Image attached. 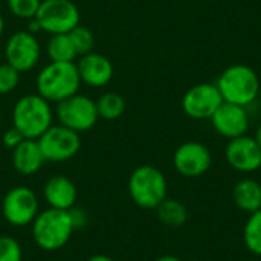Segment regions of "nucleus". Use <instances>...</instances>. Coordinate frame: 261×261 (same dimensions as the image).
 <instances>
[{"mask_svg": "<svg viewBox=\"0 0 261 261\" xmlns=\"http://www.w3.org/2000/svg\"><path fill=\"white\" fill-rule=\"evenodd\" d=\"M11 151H12L11 154L12 167L17 173L23 176L35 174L46 162L37 139H24L20 145H17Z\"/></svg>", "mask_w": 261, "mask_h": 261, "instance_id": "f3484780", "label": "nucleus"}, {"mask_svg": "<svg viewBox=\"0 0 261 261\" xmlns=\"http://www.w3.org/2000/svg\"><path fill=\"white\" fill-rule=\"evenodd\" d=\"M168 184L164 173L153 165H141L128 177V194L144 210H156L167 197Z\"/></svg>", "mask_w": 261, "mask_h": 261, "instance_id": "39448f33", "label": "nucleus"}, {"mask_svg": "<svg viewBox=\"0 0 261 261\" xmlns=\"http://www.w3.org/2000/svg\"><path fill=\"white\" fill-rule=\"evenodd\" d=\"M40 43L35 35L28 31H18L12 34L5 46L6 63L15 67L20 73L35 67L40 60Z\"/></svg>", "mask_w": 261, "mask_h": 261, "instance_id": "9d476101", "label": "nucleus"}, {"mask_svg": "<svg viewBox=\"0 0 261 261\" xmlns=\"http://www.w3.org/2000/svg\"><path fill=\"white\" fill-rule=\"evenodd\" d=\"M20 81V72L11 64H0V95L11 93L15 90Z\"/></svg>", "mask_w": 261, "mask_h": 261, "instance_id": "a878e982", "label": "nucleus"}, {"mask_svg": "<svg viewBox=\"0 0 261 261\" xmlns=\"http://www.w3.org/2000/svg\"><path fill=\"white\" fill-rule=\"evenodd\" d=\"M37 141L44 159L49 162H66L76 156L81 148L80 133L61 124H52Z\"/></svg>", "mask_w": 261, "mask_h": 261, "instance_id": "6e6552de", "label": "nucleus"}, {"mask_svg": "<svg viewBox=\"0 0 261 261\" xmlns=\"http://www.w3.org/2000/svg\"><path fill=\"white\" fill-rule=\"evenodd\" d=\"M156 261H182L180 258H177V257H174V255H162V257H159Z\"/></svg>", "mask_w": 261, "mask_h": 261, "instance_id": "c756f323", "label": "nucleus"}, {"mask_svg": "<svg viewBox=\"0 0 261 261\" xmlns=\"http://www.w3.org/2000/svg\"><path fill=\"white\" fill-rule=\"evenodd\" d=\"M225 158L229 167L240 173H254L261 168V147L255 138L246 135L229 139Z\"/></svg>", "mask_w": 261, "mask_h": 261, "instance_id": "ddd939ff", "label": "nucleus"}, {"mask_svg": "<svg viewBox=\"0 0 261 261\" xmlns=\"http://www.w3.org/2000/svg\"><path fill=\"white\" fill-rule=\"evenodd\" d=\"M243 242L248 251L261 257V210L249 214L243 228Z\"/></svg>", "mask_w": 261, "mask_h": 261, "instance_id": "4be33fe9", "label": "nucleus"}, {"mask_svg": "<svg viewBox=\"0 0 261 261\" xmlns=\"http://www.w3.org/2000/svg\"><path fill=\"white\" fill-rule=\"evenodd\" d=\"M70 40L75 46V50H76V55H86V54H90L93 52V47H95V35L93 32L86 28V26H81L78 24L76 28H73L70 32Z\"/></svg>", "mask_w": 261, "mask_h": 261, "instance_id": "5701e85b", "label": "nucleus"}, {"mask_svg": "<svg viewBox=\"0 0 261 261\" xmlns=\"http://www.w3.org/2000/svg\"><path fill=\"white\" fill-rule=\"evenodd\" d=\"M54 121V113L38 93L24 95L12 109V125L24 136V139H38Z\"/></svg>", "mask_w": 261, "mask_h": 261, "instance_id": "7ed1b4c3", "label": "nucleus"}, {"mask_svg": "<svg viewBox=\"0 0 261 261\" xmlns=\"http://www.w3.org/2000/svg\"><path fill=\"white\" fill-rule=\"evenodd\" d=\"M2 214L5 220L17 228L32 225L38 214L37 194L28 187L11 188L2 202Z\"/></svg>", "mask_w": 261, "mask_h": 261, "instance_id": "1a4fd4ad", "label": "nucleus"}, {"mask_svg": "<svg viewBox=\"0 0 261 261\" xmlns=\"http://www.w3.org/2000/svg\"><path fill=\"white\" fill-rule=\"evenodd\" d=\"M76 69L81 83L90 87H104L113 78V64L102 54L90 52L81 55L76 63Z\"/></svg>", "mask_w": 261, "mask_h": 261, "instance_id": "2eb2a0df", "label": "nucleus"}, {"mask_svg": "<svg viewBox=\"0 0 261 261\" xmlns=\"http://www.w3.org/2000/svg\"><path fill=\"white\" fill-rule=\"evenodd\" d=\"M3 31H5V20H3V17L0 15V37H2Z\"/></svg>", "mask_w": 261, "mask_h": 261, "instance_id": "2f4dec72", "label": "nucleus"}, {"mask_svg": "<svg viewBox=\"0 0 261 261\" xmlns=\"http://www.w3.org/2000/svg\"><path fill=\"white\" fill-rule=\"evenodd\" d=\"M222 104L223 98L217 86L211 83L193 86L182 98V109L193 119H210Z\"/></svg>", "mask_w": 261, "mask_h": 261, "instance_id": "9b49d317", "label": "nucleus"}, {"mask_svg": "<svg viewBox=\"0 0 261 261\" xmlns=\"http://www.w3.org/2000/svg\"><path fill=\"white\" fill-rule=\"evenodd\" d=\"M232 200L236 206L248 214L261 210V185L254 179L240 180L232 191Z\"/></svg>", "mask_w": 261, "mask_h": 261, "instance_id": "a211bd4d", "label": "nucleus"}, {"mask_svg": "<svg viewBox=\"0 0 261 261\" xmlns=\"http://www.w3.org/2000/svg\"><path fill=\"white\" fill-rule=\"evenodd\" d=\"M213 164L210 148L197 141L184 142L173 154V165L184 177H199L205 174Z\"/></svg>", "mask_w": 261, "mask_h": 261, "instance_id": "f8f14e48", "label": "nucleus"}, {"mask_svg": "<svg viewBox=\"0 0 261 261\" xmlns=\"http://www.w3.org/2000/svg\"><path fill=\"white\" fill-rule=\"evenodd\" d=\"M37 93L49 102H60L78 93L81 80L75 63L50 61L37 75Z\"/></svg>", "mask_w": 261, "mask_h": 261, "instance_id": "f257e3e1", "label": "nucleus"}, {"mask_svg": "<svg viewBox=\"0 0 261 261\" xmlns=\"http://www.w3.org/2000/svg\"><path fill=\"white\" fill-rule=\"evenodd\" d=\"M214 130L228 139H234L246 135L249 128V113L246 107L239 104L225 102L216 110V113L210 118Z\"/></svg>", "mask_w": 261, "mask_h": 261, "instance_id": "4468645a", "label": "nucleus"}, {"mask_svg": "<svg viewBox=\"0 0 261 261\" xmlns=\"http://www.w3.org/2000/svg\"><path fill=\"white\" fill-rule=\"evenodd\" d=\"M57 119L61 125L81 133L95 127L98 122L96 104L92 98L86 95L75 93L57 104L55 110Z\"/></svg>", "mask_w": 261, "mask_h": 261, "instance_id": "423d86ee", "label": "nucleus"}, {"mask_svg": "<svg viewBox=\"0 0 261 261\" xmlns=\"http://www.w3.org/2000/svg\"><path fill=\"white\" fill-rule=\"evenodd\" d=\"M95 104H96L98 116L102 118V119H107V121L118 119L119 116H122V113L125 110V101L116 92H106V93H102L95 101Z\"/></svg>", "mask_w": 261, "mask_h": 261, "instance_id": "412c9836", "label": "nucleus"}, {"mask_svg": "<svg viewBox=\"0 0 261 261\" xmlns=\"http://www.w3.org/2000/svg\"><path fill=\"white\" fill-rule=\"evenodd\" d=\"M75 232L69 211L47 208L32 222V239L43 251H58Z\"/></svg>", "mask_w": 261, "mask_h": 261, "instance_id": "f03ea898", "label": "nucleus"}, {"mask_svg": "<svg viewBox=\"0 0 261 261\" xmlns=\"http://www.w3.org/2000/svg\"><path fill=\"white\" fill-rule=\"evenodd\" d=\"M43 197L49 208L69 211L76 202V187L67 176H52L43 188Z\"/></svg>", "mask_w": 261, "mask_h": 261, "instance_id": "dca6fc26", "label": "nucleus"}, {"mask_svg": "<svg viewBox=\"0 0 261 261\" xmlns=\"http://www.w3.org/2000/svg\"><path fill=\"white\" fill-rule=\"evenodd\" d=\"M255 141L258 142V145L261 147V124L258 125V128H257V133H255Z\"/></svg>", "mask_w": 261, "mask_h": 261, "instance_id": "7c9ffc66", "label": "nucleus"}, {"mask_svg": "<svg viewBox=\"0 0 261 261\" xmlns=\"http://www.w3.org/2000/svg\"><path fill=\"white\" fill-rule=\"evenodd\" d=\"M217 89L225 102L249 106L260 92V80L255 70L246 64L226 67L217 80Z\"/></svg>", "mask_w": 261, "mask_h": 261, "instance_id": "20e7f679", "label": "nucleus"}, {"mask_svg": "<svg viewBox=\"0 0 261 261\" xmlns=\"http://www.w3.org/2000/svg\"><path fill=\"white\" fill-rule=\"evenodd\" d=\"M156 214H158V219L165 226H170V228H180L188 220L187 206L182 202L176 199H170V197H165L156 206Z\"/></svg>", "mask_w": 261, "mask_h": 261, "instance_id": "6ab92c4d", "label": "nucleus"}, {"mask_svg": "<svg viewBox=\"0 0 261 261\" xmlns=\"http://www.w3.org/2000/svg\"><path fill=\"white\" fill-rule=\"evenodd\" d=\"M69 214H70V219H72V223H73L75 231L76 229H81V228H84L87 225V213L83 208L73 206V208L69 210Z\"/></svg>", "mask_w": 261, "mask_h": 261, "instance_id": "cd10ccee", "label": "nucleus"}, {"mask_svg": "<svg viewBox=\"0 0 261 261\" xmlns=\"http://www.w3.org/2000/svg\"><path fill=\"white\" fill-rule=\"evenodd\" d=\"M21 258L20 243L11 236H0V261H21Z\"/></svg>", "mask_w": 261, "mask_h": 261, "instance_id": "393cba45", "label": "nucleus"}, {"mask_svg": "<svg viewBox=\"0 0 261 261\" xmlns=\"http://www.w3.org/2000/svg\"><path fill=\"white\" fill-rule=\"evenodd\" d=\"M35 20L50 35L69 34L80 24V9L72 0H41Z\"/></svg>", "mask_w": 261, "mask_h": 261, "instance_id": "0eeeda50", "label": "nucleus"}, {"mask_svg": "<svg viewBox=\"0 0 261 261\" xmlns=\"http://www.w3.org/2000/svg\"><path fill=\"white\" fill-rule=\"evenodd\" d=\"M46 52L54 63H73L78 57L69 34H54L47 41Z\"/></svg>", "mask_w": 261, "mask_h": 261, "instance_id": "aec40b11", "label": "nucleus"}, {"mask_svg": "<svg viewBox=\"0 0 261 261\" xmlns=\"http://www.w3.org/2000/svg\"><path fill=\"white\" fill-rule=\"evenodd\" d=\"M3 145L9 150H14L17 145H20L23 141H24V136L12 125L11 128H8L5 133H3Z\"/></svg>", "mask_w": 261, "mask_h": 261, "instance_id": "bb28decb", "label": "nucleus"}, {"mask_svg": "<svg viewBox=\"0 0 261 261\" xmlns=\"http://www.w3.org/2000/svg\"><path fill=\"white\" fill-rule=\"evenodd\" d=\"M8 3V9L18 18H26V20H32L35 18L41 0H6Z\"/></svg>", "mask_w": 261, "mask_h": 261, "instance_id": "b1692460", "label": "nucleus"}, {"mask_svg": "<svg viewBox=\"0 0 261 261\" xmlns=\"http://www.w3.org/2000/svg\"><path fill=\"white\" fill-rule=\"evenodd\" d=\"M87 261H115L113 258H110L109 255H102V254H96L93 257H90Z\"/></svg>", "mask_w": 261, "mask_h": 261, "instance_id": "c85d7f7f", "label": "nucleus"}]
</instances>
